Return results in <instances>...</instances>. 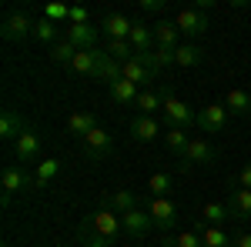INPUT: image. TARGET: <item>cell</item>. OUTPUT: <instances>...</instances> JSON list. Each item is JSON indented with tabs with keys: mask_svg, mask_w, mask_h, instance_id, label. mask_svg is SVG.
<instances>
[{
	"mask_svg": "<svg viewBox=\"0 0 251 247\" xmlns=\"http://www.w3.org/2000/svg\"><path fill=\"white\" fill-rule=\"evenodd\" d=\"M80 230H91V234H100V237H107V241H121L124 237V224H121V214L107 207V204H100L94 214H87V221H84V227Z\"/></svg>",
	"mask_w": 251,
	"mask_h": 247,
	"instance_id": "obj_1",
	"label": "cell"
},
{
	"mask_svg": "<svg viewBox=\"0 0 251 247\" xmlns=\"http://www.w3.org/2000/svg\"><path fill=\"white\" fill-rule=\"evenodd\" d=\"M161 124L164 127H181V131H188L191 124H198V111H194L191 104H184L181 97H174V87L168 100H164V111H161Z\"/></svg>",
	"mask_w": 251,
	"mask_h": 247,
	"instance_id": "obj_2",
	"label": "cell"
},
{
	"mask_svg": "<svg viewBox=\"0 0 251 247\" xmlns=\"http://www.w3.org/2000/svg\"><path fill=\"white\" fill-rule=\"evenodd\" d=\"M0 37L7 40V44H20V40L34 37V20L27 17L24 10H10L3 23H0Z\"/></svg>",
	"mask_w": 251,
	"mask_h": 247,
	"instance_id": "obj_3",
	"label": "cell"
},
{
	"mask_svg": "<svg viewBox=\"0 0 251 247\" xmlns=\"http://www.w3.org/2000/svg\"><path fill=\"white\" fill-rule=\"evenodd\" d=\"M80 151H84L87 160H94V164L97 160H107V157L114 154V137L104 131V127H94V131L80 140Z\"/></svg>",
	"mask_w": 251,
	"mask_h": 247,
	"instance_id": "obj_4",
	"label": "cell"
},
{
	"mask_svg": "<svg viewBox=\"0 0 251 247\" xmlns=\"http://www.w3.org/2000/svg\"><path fill=\"white\" fill-rule=\"evenodd\" d=\"M104 47H91V50H77V57L67 64V70L74 77H87V80H97V70L104 64Z\"/></svg>",
	"mask_w": 251,
	"mask_h": 247,
	"instance_id": "obj_5",
	"label": "cell"
},
{
	"mask_svg": "<svg viewBox=\"0 0 251 247\" xmlns=\"http://www.w3.org/2000/svg\"><path fill=\"white\" fill-rule=\"evenodd\" d=\"M214 157H218L214 144H208L204 137H194L191 147H188V151H184V157H181V171H188V167H211Z\"/></svg>",
	"mask_w": 251,
	"mask_h": 247,
	"instance_id": "obj_6",
	"label": "cell"
},
{
	"mask_svg": "<svg viewBox=\"0 0 251 247\" xmlns=\"http://www.w3.org/2000/svg\"><path fill=\"white\" fill-rule=\"evenodd\" d=\"M198 127L204 134H221L228 127V107H225V100H214L208 107H201L198 111Z\"/></svg>",
	"mask_w": 251,
	"mask_h": 247,
	"instance_id": "obj_7",
	"label": "cell"
},
{
	"mask_svg": "<svg viewBox=\"0 0 251 247\" xmlns=\"http://www.w3.org/2000/svg\"><path fill=\"white\" fill-rule=\"evenodd\" d=\"M174 27H177L184 37H204V34H208V14H201L198 7L177 10V17H174Z\"/></svg>",
	"mask_w": 251,
	"mask_h": 247,
	"instance_id": "obj_8",
	"label": "cell"
},
{
	"mask_svg": "<svg viewBox=\"0 0 251 247\" xmlns=\"http://www.w3.org/2000/svg\"><path fill=\"white\" fill-rule=\"evenodd\" d=\"M148 214H151V221H154L157 230H171L174 224H177V204H174L171 197H151Z\"/></svg>",
	"mask_w": 251,
	"mask_h": 247,
	"instance_id": "obj_9",
	"label": "cell"
},
{
	"mask_svg": "<svg viewBox=\"0 0 251 247\" xmlns=\"http://www.w3.org/2000/svg\"><path fill=\"white\" fill-rule=\"evenodd\" d=\"M0 187H3V194H20V190H30L34 187V177L24 171V164H7L3 167V174H0Z\"/></svg>",
	"mask_w": 251,
	"mask_h": 247,
	"instance_id": "obj_10",
	"label": "cell"
},
{
	"mask_svg": "<svg viewBox=\"0 0 251 247\" xmlns=\"http://www.w3.org/2000/svg\"><path fill=\"white\" fill-rule=\"evenodd\" d=\"M168 94H171V84H164V87H151V90H141V97H137L134 111L141 117H157V111H164V100H168Z\"/></svg>",
	"mask_w": 251,
	"mask_h": 247,
	"instance_id": "obj_11",
	"label": "cell"
},
{
	"mask_svg": "<svg viewBox=\"0 0 251 247\" xmlns=\"http://www.w3.org/2000/svg\"><path fill=\"white\" fill-rule=\"evenodd\" d=\"M97 27H100V34H104L107 40H131L134 20H127L124 14H104Z\"/></svg>",
	"mask_w": 251,
	"mask_h": 247,
	"instance_id": "obj_12",
	"label": "cell"
},
{
	"mask_svg": "<svg viewBox=\"0 0 251 247\" xmlns=\"http://www.w3.org/2000/svg\"><path fill=\"white\" fill-rule=\"evenodd\" d=\"M97 37H100V27L94 23H67V34H64V40H71L77 50L97 47Z\"/></svg>",
	"mask_w": 251,
	"mask_h": 247,
	"instance_id": "obj_13",
	"label": "cell"
},
{
	"mask_svg": "<svg viewBox=\"0 0 251 247\" xmlns=\"http://www.w3.org/2000/svg\"><path fill=\"white\" fill-rule=\"evenodd\" d=\"M14 154H17L20 164H27V160H40V134L34 131V127H27V131L14 140Z\"/></svg>",
	"mask_w": 251,
	"mask_h": 247,
	"instance_id": "obj_14",
	"label": "cell"
},
{
	"mask_svg": "<svg viewBox=\"0 0 251 247\" xmlns=\"http://www.w3.org/2000/svg\"><path fill=\"white\" fill-rule=\"evenodd\" d=\"M127 131H131V137H134L137 144H151V140H157V137H164L157 117H141V114L131 120V127H127Z\"/></svg>",
	"mask_w": 251,
	"mask_h": 247,
	"instance_id": "obj_15",
	"label": "cell"
},
{
	"mask_svg": "<svg viewBox=\"0 0 251 247\" xmlns=\"http://www.w3.org/2000/svg\"><path fill=\"white\" fill-rule=\"evenodd\" d=\"M121 224H124V234L127 237H148L151 230H154V221H151V214L148 210H131V214H124L121 217Z\"/></svg>",
	"mask_w": 251,
	"mask_h": 247,
	"instance_id": "obj_16",
	"label": "cell"
},
{
	"mask_svg": "<svg viewBox=\"0 0 251 247\" xmlns=\"http://www.w3.org/2000/svg\"><path fill=\"white\" fill-rule=\"evenodd\" d=\"M121 70H124V80H131V84H137L141 90H151V84H154V70L151 67H144L137 57H131V60H124L121 64Z\"/></svg>",
	"mask_w": 251,
	"mask_h": 247,
	"instance_id": "obj_17",
	"label": "cell"
},
{
	"mask_svg": "<svg viewBox=\"0 0 251 247\" xmlns=\"http://www.w3.org/2000/svg\"><path fill=\"white\" fill-rule=\"evenodd\" d=\"M228 210H231V221H251V190L238 187L231 180V194H228Z\"/></svg>",
	"mask_w": 251,
	"mask_h": 247,
	"instance_id": "obj_18",
	"label": "cell"
},
{
	"mask_svg": "<svg viewBox=\"0 0 251 247\" xmlns=\"http://www.w3.org/2000/svg\"><path fill=\"white\" fill-rule=\"evenodd\" d=\"M107 94H111V100H114L117 107H134V104H137V97H141V87L121 77V80H114V84L107 87Z\"/></svg>",
	"mask_w": 251,
	"mask_h": 247,
	"instance_id": "obj_19",
	"label": "cell"
},
{
	"mask_svg": "<svg viewBox=\"0 0 251 247\" xmlns=\"http://www.w3.org/2000/svg\"><path fill=\"white\" fill-rule=\"evenodd\" d=\"M151 30H154V47H164V50L181 47V30L174 27V20H157Z\"/></svg>",
	"mask_w": 251,
	"mask_h": 247,
	"instance_id": "obj_20",
	"label": "cell"
},
{
	"mask_svg": "<svg viewBox=\"0 0 251 247\" xmlns=\"http://www.w3.org/2000/svg\"><path fill=\"white\" fill-rule=\"evenodd\" d=\"M27 127H30V124H27V120H24L14 107H7V111L0 114V137H3V140H10V144H14V140H17Z\"/></svg>",
	"mask_w": 251,
	"mask_h": 247,
	"instance_id": "obj_21",
	"label": "cell"
},
{
	"mask_svg": "<svg viewBox=\"0 0 251 247\" xmlns=\"http://www.w3.org/2000/svg\"><path fill=\"white\" fill-rule=\"evenodd\" d=\"M97 127V117H94V111H74V114L67 117V131L74 134V137H87V134Z\"/></svg>",
	"mask_w": 251,
	"mask_h": 247,
	"instance_id": "obj_22",
	"label": "cell"
},
{
	"mask_svg": "<svg viewBox=\"0 0 251 247\" xmlns=\"http://www.w3.org/2000/svg\"><path fill=\"white\" fill-rule=\"evenodd\" d=\"M131 47H134V57H137V54L154 50V30H151L144 20H134V30H131Z\"/></svg>",
	"mask_w": 251,
	"mask_h": 247,
	"instance_id": "obj_23",
	"label": "cell"
},
{
	"mask_svg": "<svg viewBox=\"0 0 251 247\" xmlns=\"http://www.w3.org/2000/svg\"><path fill=\"white\" fill-rule=\"evenodd\" d=\"M191 140L194 137H188V131H181V127H168V131H164V144H168V151H171L177 160H181L184 151L191 147Z\"/></svg>",
	"mask_w": 251,
	"mask_h": 247,
	"instance_id": "obj_24",
	"label": "cell"
},
{
	"mask_svg": "<svg viewBox=\"0 0 251 247\" xmlns=\"http://www.w3.org/2000/svg\"><path fill=\"white\" fill-rule=\"evenodd\" d=\"M225 107H228V114L234 117H248L251 114V94L248 90H228V97H225Z\"/></svg>",
	"mask_w": 251,
	"mask_h": 247,
	"instance_id": "obj_25",
	"label": "cell"
},
{
	"mask_svg": "<svg viewBox=\"0 0 251 247\" xmlns=\"http://www.w3.org/2000/svg\"><path fill=\"white\" fill-rule=\"evenodd\" d=\"M194 230L201 234L204 247H234V241H231V237H228V234H225L221 227H211V224H204V221H201V224H198Z\"/></svg>",
	"mask_w": 251,
	"mask_h": 247,
	"instance_id": "obj_26",
	"label": "cell"
},
{
	"mask_svg": "<svg viewBox=\"0 0 251 247\" xmlns=\"http://www.w3.org/2000/svg\"><path fill=\"white\" fill-rule=\"evenodd\" d=\"M204 60V50L198 47V44H181L177 50H174V64L177 67H198Z\"/></svg>",
	"mask_w": 251,
	"mask_h": 247,
	"instance_id": "obj_27",
	"label": "cell"
},
{
	"mask_svg": "<svg viewBox=\"0 0 251 247\" xmlns=\"http://www.w3.org/2000/svg\"><path fill=\"white\" fill-rule=\"evenodd\" d=\"M107 207L114 210V214H131V210H137V197L131 194V190H117V194H111L107 197Z\"/></svg>",
	"mask_w": 251,
	"mask_h": 247,
	"instance_id": "obj_28",
	"label": "cell"
},
{
	"mask_svg": "<svg viewBox=\"0 0 251 247\" xmlns=\"http://www.w3.org/2000/svg\"><path fill=\"white\" fill-rule=\"evenodd\" d=\"M57 174H60V160H54V157L40 160V164H37V174H34V187H47Z\"/></svg>",
	"mask_w": 251,
	"mask_h": 247,
	"instance_id": "obj_29",
	"label": "cell"
},
{
	"mask_svg": "<svg viewBox=\"0 0 251 247\" xmlns=\"http://www.w3.org/2000/svg\"><path fill=\"white\" fill-rule=\"evenodd\" d=\"M34 40H40V44H47V47H54L57 44V23L47 17L34 20Z\"/></svg>",
	"mask_w": 251,
	"mask_h": 247,
	"instance_id": "obj_30",
	"label": "cell"
},
{
	"mask_svg": "<svg viewBox=\"0 0 251 247\" xmlns=\"http://www.w3.org/2000/svg\"><path fill=\"white\" fill-rule=\"evenodd\" d=\"M104 50H107V57L117 60V64H124V60L134 57V47H131V40H107V44H104Z\"/></svg>",
	"mask_w": 251,
	"mask_h": 247,
	"instance_id": "obj_31",
	"label": "cell"
},
{
	"mask_svg": "<svg viewBox=\"0 0 251 247\" xmlns=\"http://www.w3.org/2000/svg\"><path fill=\"white\" fill-rule=\"evenodd\" d=\"M148 187H151V197H168V190L174 187V177H171V174L154 171V174H151V180H148Z\"/></svg>",
	"mask_w": 251,
	"mask_h": 247,
	"instance_id": "obj_32",
	"label": "cell"
},
{
	"mask_svg": "<svg viewBox=\"0 0 251 247\" xmlns=\"http://www.w3.org/2000/svg\"><path fill=\"white\" fill-rule=\"evenodd\" d=\"M225 221H231V210H228V204H208V207H204V224L221 227Z\"/></svg>",
	"mask_w": 251,
	"mask_h": 247,
	"instance_id": "obj_33",
	"label": "cell"
},
{
	"mask_svg": "<svg viewBox=\"0 0 251 247\" xmlns=\"http://www.w3.org/2000/svg\"><path fill=\"white\" fill-rule=\"evenodd\" d=\"M164 247H204V241L198 230H184L177 237H164Z\"/></svg>",
	"mask_w": 251,
	"mask_h": 247,
	"instance_id": "obj_34",
	"label": "cell"
},
{
	"mask_svg": "<svg viewBox=\"0 0 251 247\" xmlns=\"http://www.w3.org/2000/svg\"><path fill=\"white\" fill-rule=\"evenodd\" d=\"M50 57L57 60V64H64V67H67V64H71V60L77 57V47H74V44H71V40H57V44H54V47H50Z\"/></svg>",
	"mask_w": 251,
	"mask_h": 247,
	"instance_id": "obj_35",
	"label": "cell"
},
{
	"mask_svg": "<svg viewBox=\"0 0 251 247\" xmlns=\"http://www.w3.org/2000/svg\"><path fill=\"white\" fill-rule=\"evenodd\" d=\"M80 244L84 247H117L114 241H107V237H100V234H91V230H80Z\"/></svg>",
	"mask_w": 251,
	"mask_h": 247,
	"instance_id": "obj_36",
	"label": "cell"
},
{
	"mask_svg": "<svg viewBox=\"0 0 251 247\" xmlns=\"http://www.w3.org/2000/svg\"><path fill=\"white\" fill-rule=\"evenodd\" d=\"M44 17H47V20H54V23H64V20L71 17V7H64V3H50Z\"/></svg>",
	"mask_w": 251,
	"mask_h": 247,
	"instance_id": "obj_37",
	"label": "cell"
},
{
	"mask_svg": "<svg viewBox=\"0 0 251 247\" xmlns=\"http://www.w3.org/2000/svg\"><path fill=\"white\" fill-rule=\"evenodd\" d=\"M67 23H91V10H87V7H71Z\"/></svg>",
	"mask_w": 251,
	"mask_h": 247,
	"instance_id": "obj_38",
	"label": "cell"
},
{
	"mask_svg": "<svg viewBox=\"0 0 251 247\" xmlns=\"http://www.w3.org/2000/svg\"><path fill=\"white\" fill-rule=\"evenodd\" d=\"M238 187H245V190H251V160L241 167V174H238V180H234Z\"/></svg>",
	"mask_w": 251,
	"mask_h": 247,
	"instance_id": "obj_39",
	"label": "cell"
},
{
	"mask_svg": "<svg viewBox=\"0 0 251 247\" xmlns=\"http://www.w3.org/2000/svg\"><path fill=\"white\" fill-rule=\"evenodd\" d=\"M141 10H144V14H154V10H164V0H141Z\"/></svg>",
	"mask_w": 251,
	"mask_h": 247,
	"instance_id": "obj_40",
	"label": "cell"
},
{
	"mask_svg": "<svg viewBox=\"0 0 251 247\" xmlns=\"http://www.w3.org/2000/svg\"><path fill=\"white\" fill-rule=\"evenodd\" d=\"M234 247H251V234H241V237H234Z\"/></svg>",
	"mask_w": 251,
	"mask_h": 247,
	"instance_id": "obj_41",
	"label": "cell"
},
{
	"mask_svg": "<svg viewBox=\"0 0 251 247\" xmlns=\"http://www.w3.org/2000/svg\"><path fill=\"white\" fill-rule=\"evenodd\" d=\"M54 247H67V244H54Z\"/></svg>",
	"mask_w": 251,
	"mask_h": 247,
	"instance_id": "obj_42",
	"label": "cell"
}]
</instances>
